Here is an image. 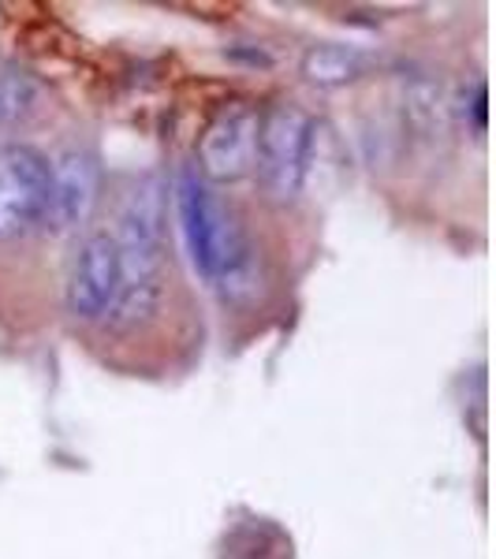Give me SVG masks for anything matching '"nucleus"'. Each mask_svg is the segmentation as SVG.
Here are the masks:
<instances>
[{"mask_svg":"<svg viewBox=\"0 0 496 559\" xmlns=\"http://www.w3.org/2000/svg\"><path fill=\"white\" fill-rule=\"evenodd\" d=\"M49 202V160L34 146H0V239L38 228Z\"/></svg>","mask_w":496,"mask_h":559,"instance_id":"nucleus-5","label":"nucleus"},{"mask_svg":"<svg viewBox=\"0 0 496 559\" xmlns=\"http://www.w3.org/2000/svg\"><path fill=\"white\" fill-rule=\"evenodd\" d=\"M261 112L247 102H228L213 112L198 139V176L205 183H239L255 176Z\"/></svg>","mask_w":496,"mask_h":559,"instance_id":"nucleus-3","label":"nucleus"},{"mask_svg":"<svg viewBox=\"0 0 496 559\" xmlns=\"http://www.w3.org/2000/svg\"><path fill=\"white\" fill-rule=\"evenodd\" d=\"M102 194V165L90 150H68L49 165V202L42 224L57 236L79 231Z\"/></svg>","mask_w":496,"mask_h":559,"instance_id":"nucleus-7","label":"nucleus"},{"mask_svg":"<svg viewBox=\"0 0 496 559\" xmlns=\"http://www.w3.org/2000/svg\"><path fill=\"white\" fill-rule=\"evenodd\" d=\"M120 284H123V269H120L116 239L108 231H90L79 242L75 261L68 269V287H64L68 313L79 321H102L108 306L116 302Z\"/></svg>","mask_w":496,"mask_h":559,"instance_id":"nucleus-6","label":"nucleus"},{"mask_svg":"<svg viewBox=\"0 0 496 559\" xmlns=\"http://www.w3.org/2000/svg\"><path fill=\"white\" fill-rule=\"evenodd\" d=\"M23 108V94H20V83L15 79H0V128L8 120H15Z\"/></svg>","mask_w":496,"mask_h":559,"instance_id":"nucleus-10","label":"nucleus"},{"mask_svg":"<svg viewBox=\"0 0 496 559\" xmlns=\"http://www.w3.org/2000/svg\"><path fill=\"white\" fill-rule=\"evenodd\" d=\"M157 302H161V287L157 280H142V284H120V292H116V302L108 306L105 321L113 324V329H134V324H142L146 318L157 313Z\"/></svg>","mask_w":496,"mask_h":559,"instance_id":"nucleus-9","label":"nucleus"},{"mask_svg":"<svg viewBox=\"0 0 496 559\" xmlns=\"http://www.w3.org/2000/svg\"><path fill=\"white\" fill-rule=\"evenodd\" d=\"M314 146V120L292 102H276L258 120L255 176L273 202H292L303 191Z\"/></svg>","mask_w":496,"mask_h":559,"instance_id":"nucleus-2","label":"nucleus"},{"mask_svg":"<svg viewBox=\"0 0 496 559\" xmlns=\"http://www.w3.org/2000/svg\"><path fill=\"white\" fill-rule=\"evenodd\" d=\"M176 213L194 273L210 280L228 302H243L247 295H255V247H250L247 231L239 228L228 205L198 176V168H184L176 179Z\"/></svg>","mask_w":496,"mask_h":559,"instance_id":"nucleus-1","label":"nucleus"},{"mask_svg":"<svg viewBox=\"0 0 496 559\" xmlns=\"http://www.w3.org/2000/svg\"><path fill=\"white\" fill-rule=\"evenodd\" d=\"M161 231H165V187L157 176H142L134 179V187L123 198L120 231L113 236L116 250H120L123 284L157 280Z\"/></svg>","mask_w":496,"mask_h":559,"instance_id":"nucleus-4","label":"nucleus"},{"mask_svg":"<svg viewBox=\"0 0 496 559\" xmlns=\"http://www.w3.org/2000/svg\"><path fill=\"white\" fill-rule=\"evenodd\" d=\"M363 71H366V57L355 49V45L324 41V45H314V49H306V57H303L306 83L324 86V90L355 83Z\"/></svg>","mask_w":496,"mask_h":559,"instance_id":"nucleus-8","label":"nucleus"}]
</instances>
